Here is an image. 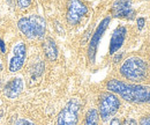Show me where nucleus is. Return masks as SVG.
<instances>
[{"label":"nucleus","mask_w":150,"mask_h":125,"mask_svg":"<svg viewBox=\"0 0 150 125\" xmlns=\"http://www.w3.org/2000/svg\"><path fill=\"white\" fill-rule=\"evenodd\" d=\"M111 93L119 95L131 103H150V86L139 84H127L118 79H111L106 84Z\"/></svg>","instance_id":"f257e3e1"},{"label":"nucleus","mask_w":150,"mask_h":125,"mask_svg":"<svg viewBox=\"0 0 150 125\" xmlns=\"http://www.w3.org/2000/svg\"><path fill=\"white\" fill-rule=\"evenodd\" d=\"M148 64L141 57H131L124 61L120 67V74L133 82H141L148 78Z\"/></svg>","instance_id":"f03ea898"},{"label":"nucleus","mask_w":150,"mask_h":125,"mask_svg":"<svg viewBox=\"0 0 150 125\" xmlns=\"http://www.w3.org/2000/svg\"><path fill=\"white\" fill-rule=\"evenodd\" d=\"M18 28L29 39H37L45 35L46 21L40 15H28L20 19L18 22Z\"/></svg>","instance_id":"7ed1b4c3"},{"label":"nucleus","mask_w":150,"mask_h":125,"mask_svg":"<svg viewBox=\"0 0 150 125\" xmlns=\"http://www.w3.org/2000/svg\"><path fill=\"white\" fill-rule=\"evenodd\" d=\"M119 108H120V100L115 94L111 91H105L100 94L99 104H98V115L103 121H108L110 117L115 115Z\"/></svg>","instance_id":"20e7f679"},{"label":"nucleus","mask_w":150,"mask_h":125,"mask_svg":"<svg viewBox=\"0 0 150 125\" xmlns=\"http://www.w3.org/2000/svg\"><path fill=\"white\" fill-rule=\"evenodd\" d=\"M81 102L79 99H71L58 115L57 125H77Z\"/></svg>","instance_id":"39448f33"},{"label":"nucleus","mask_w":150,"mask_h":125,"mask_svg":"<svg viewBox=\"0 0 150 125\" xmlns=\"http://www.w3.org/2000/svg\"><path fill=\"white\" fill-rule=\"evenodd\" d=\"M88 13V7L82 0H69L67 5V22L76 26Z\"/></svg>","instance_id":"423d86ee"},{"label":"nucleus","mask_w":150,"mask_h":125,"mask_svg":"<svg viewBox=\"0 0 150 125\" xmlns=\"http://www.w3.org/2000/svg\"><path fill=\"white\" fill-rule=\"evenodd\" d=\"M111 18H105L100 21V23L97 26V29L95 30L94 35L90 39L89 46H88V58L90 60V63H95L96 60V54H97V49H98V44L100 42V38L103 37L105 30L108 29L109 24H110Z\"/></svg>","instance_id":"0eeeda50"},{"label":"nucleus","mask_w":150,"mask_h":125,"mask_svg":"<svg viewBox=\"0 0 150 125\" xmlns=\"http://www.w3.org/2000/svg\"><path fill=\"white\" fill-rule=\"evenodd\" d=\"M111 12L114 18L127 19V20H133L136 14L133 8L132 0H114Z\"/></svg>","instance_id":"6e6552de"},{"label":"nucleus","mask_w":150,"mask_h":125,"mask_svg":"<svg viewBox=\"0 0 150 125\" xmlns=\"http://www.w3.org/2000/svg\"><path fill=\"white\" fill-rule=\"evenodd\" d=\"M27 48L23 42H19L13 46V57L9 61V72L15 73L20 71L25 60Z\"/></svg>","instance_id":"1a4fd4ad"},{"label":"nucleus","mask_w":150,"mask_h":125,"mask_svg":"<svg viewBox=\"0 0 150 125\" xmlns=\"http://www.w3.org/2000/svg\"><path fill=\"white\" fill-rule=\"evenodd\" d=\"M127 34V29L124 26H119L118 28L114 29L111 37V42H110V54H114L124 44L125 38Z\"/></svg>","instance_id":"9d476101"},{"label":"nucleus","mask_w":150,"mask_h":125,"mask_svg":"<svg viewBox=\"0 0 150 125\" xmlns=\"http://www.w3.org/2000/svg\"><path fill=\"white\" fill-rule=\"evenodd\" d=\"M23 90V80L21 78L11 79L4 87V94L8 99H16Z\"/></svg>","instance_id":"9b49d317"},{"label":"nucleus","mask_w":150,"mask_h":125,"mask_svg":"<svg viewBox=\"0 0 150 125\" xmlns=\"http://www.w3.org/2000/svg\"><path fill=\"white\" fill-rule=\"evenodd\" d=\"M43 50H44V54L47 57V59L50 60H56L58 58V48H57V44L54 42L53 38L51 37H47L44 43H43Z\"/></svg>","instance_id":"f8f14e48"},{"label":"nucleus","mask_w":150,"mask_h":125,"mask_svg":"<svg viewBox=\"0 0 150 125\" xmlns=\"http://www.w3.org/2000/svg\"><path fill=\"white\" fill-rule=\"evenodd\" d=\"M99 123V115L96 109H90L86 114L84 125H98Z\"/></svg>","instance_id":"ddd939ff"},{"label":"nucleus","mask_w":150,"mask_h":125,"mask_svg":"<svg viewBox=\"0 0 150 125\" xmlns=\"http://www.w3.org/2000/svg\"><path fill=\"white\" fill-rule=\"evenodd\" d=\"M18 2H19L20 8H22V9H25V8H28V7L30 6V4H31V0H18Z\"/></svg>","instance_id":"4468645a"},{"label":"nucleus","mask_w":150,"mask_h":125,"mask_svg":"<svg viewBox=\"0 0 150 125\" xmlns=\"http://www.w3.org/2000/svg\"><path fill=\"white\" fill-rule=\"evenodd\" d=\"M15 125H35V124H34L33 122L25 119V118H21V119H19V121L15 123Z\"/></svg>","instance_id":"2eb2a0df"},{"label":"nucleus","mask_w":150,"mask_h":125,"mask_svg":"<svg viewBox=\"0 0 150 125\" xmlns=\"http://www.w3.org/2000/svg\"><path fill=\"white\" fill-rule=\"evenodd\" d=\"M139 125H150V115L143 117V118L140 121V124Z\"/></svg>","instance_id":"dca6fc26"},{"label":"nucleus","mask_w":150,"mask_h":125,"mask_svg":"<svg viewBox=\"0 0 150 125\" xmlns=\"http://www.w3.org/2000/svg\"><path fill=\"white\" fill-rule=\"evenodd\" d=\"M137 24H139V29L141 30V29L143 28V26H144V19H142V18L137 19Z\"/></svg>","instance_id":"f3484780"},{"label":"nucleus","mask_w":150,"mask_h":125,"mask_svg":"<svg viewBox=\"0 0 150 125\" xmlns=\"http://www.w3.org/2000/svg\"><path fill=\"white\" fill-rule=\"evenodd\" d=\"M0 51L2 52V54H5L6 52V45H5V43H4V41L0 38Z\"/></svg>","instance_id":"a211bd4d"},{"label":"nucleus","mask_w":150,"mask_h":125,"mask_svg":"<svg viewBox=\"0 0 150 125\" xmlns=\"http://www.w3.org/2000/svg\"><path fill=\"white\" fill-rule=\"evenodd\" d=\"M111 125H121V124H120V122H119L118 118H113L112 121H111Z\"/></svg>","instance_id":"6ab92c4d"},{"label":"nucleus","mask_w":150,"mask_h":125,"mask_svg":"<svg viewBox=\"0 0 150 125\" xmlns=\"http://www.w3.org/2000/svg\"><path fill=\"white\" fill-rule=\"evenodd\" d=\"M1 70H2V65H1V61H0V72H1Z\"/></svg>","instance_id":"aec40b11"}]
</instances>
